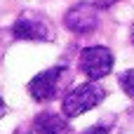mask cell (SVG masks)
Segmentation results:
<instances>
[{
    "label": "cell",
    "instance_id": "6da1fadb",
    "mask_svg": "<svg viewBox=\"0 0 134 134\" xmlns=\"http://www.w3.org/2000/svg\"><path fill=\"white\" fill-rule=\"evenodd\" d=\"M104 97H106V90H104L101 85H97V82H85V85L73 87V90L64 97L61 111H64L66 118H75V115H80V113L92 111L94 106H99V104L104 101Z\"/></svg>",
    "mask_w": 134,
    "mask_h": 134
},
{
    "label": "cell",
    "instance_id": "7a4b0ae2",
    "mask_svg": "<svg viewBox=\"0 0 134 134\" xmlns=\"http://www.w3.org/2000/svg\"><path fill=\"white\" fill-rule=\"evenodd\" d=\"M68 82V71L66 66H52L42 73H38L31 82H28V94L35 101H52L59 97V92L64 90V85Z\"/></svg>",
    "mask_w": 134,
    "mask_h": 134
},
{
    "label": "cell",
    "instance_id": "3957f363",
    "mask_svg": "<svg viewBox=\"0 0 134 134\" xmlns=\"http://www.w3.org/2000/svg\"><path fill=\"white\" fill-rule=\"evenodd\" d=\"M12 33L16 40H28V42H49L52 40V26L49 21L38 14V12H24L12 26Z\"/></svg>",
    "mask_w": 134,
    "mask_h": 134
},
{
    "label": "cell",
    "instance_id": "277c9868",
    "mask_svg": "<svg viewBox=\"0 0 134 134\" xmlns=\"http://www.w3.org/2000/svg\"><path fill=\"white\" fill-rule=\"evenodd\" d=\"M78 66L80 71L90 78V80H99V78H106L111 71H113V52L108 47H85L80 52V59H78Z\"/></svg>",
    "mask_w": 134,
    "mask_h": 134
},
{
    "label": "cell",
    "instance_id": "5b68a950",
    "mask_svg": "<svg viewBox=\"0 0 134 134\" xmlns=\"http://www.w3.org/2000/svg\"><path fill=\"white\" fill-rule=\"evenodd\" d=\"M64 26L75 33V35H85V33H92L97 26H99V7L94 2H75L66 16H64Z\"/></svg>",
    "mask_w": 134,
    "mask_h": 134
},
{
    "label": "cell",
    "instance_id": "8992f818",
    "mask_svg": "<svg viewBox=\"0 0 134 134\" xmlns=\"http://www.w3.org/2000/svg\"><path fill=\"white\" fill-rule=\"evenodd\" d=\"M33 130L38 134H71L68 122L57 113H40L33 120Z\"/></svg>",
    "mask_w": 134,
    "mask_h": 134
},
{
    "label": "cell",
    "instance_id": "52a82bcc",
    "mask_svg": "<svg viewBox=\"0 0 134 134\" xmlns=\"http://www.w3.org/2000/svg\"><path fill=\"white\" fill-rule=\"evenodd\" d=\"M118 82H120V87H122V92L130 97L134 101V68L130 71H122L120 75H118Z\"/></svg>",
    "mask_w": 134,
    "mask_h": 134
},
{
    "label": "cell",
    "instance_id": "ba28073f",
    "mask_svg": "<svg viewBox=\"0 0 134 134\" xmlns=\"http://www.w3.org/2000/svg\"><path fill=\"white\" fill-rule=\"evenodd\" d=\"M82 134H108V127L106 125H94V127H87Z\"/></svg>",
    "mask_w": 134,
    "mask_h": 134
},
{
    "label": "cell",
    "instance_id": "9c48e42d",
    "mask_svg": "<svg viewBox=\"0 0 134 134\" xmlns=\"http://www.w3.org/2000/svg\"><path fill=\"white\" fill-rule=\"evenodd\" d=\"M113 2H118V0H94V5H97V7H111Z\"/></svg>",
    "mask_w": 134,
    "mask_h": 134
},
{
    "label": "cell",
    "instance_id": "30bf717a",
    "mask_svg": "<svg viewBox=\"0 0 134 134\" xmlns=\"http://www.w3.org/2000/svg\"><path fill=\"white\" fill-rule=\"evenodd\" d=\"M5 113H7V106H5V101H2V99H0V118H2V115H5Z\"/></svg>",
    "mask_w": 134,
    "mask_h": 134
},
{
    "label": "cell",
    "instance_id": "8fae6325",
    "mask_svg": "<svg viewBox=\"0 0 134 134\" xmlns=\"http://www.w3.org/2000/svg\"><path fill=\"white\" fill-rule=\"evenodd\" d=\"M19 134H38V132H35V130H33V127H31V130H28V132H19Z\"/></svg>",
    "mask_w": 134,
    "mask_h": 134
},
{
    "label": "cell",
    "instance_id": "7c38bea8",
    "mask_svg": "<svg viewBox=\"0 0 134 134\" xmlns=\"http://www.w3.org/2000/svg\"><path fill=\"white\" fill-rule=\"evenodd\" d=\"M132 42H134V28H132Z\"/></svg>",
    "mask_w": 134,
    "mask_h": 134
}]
</instances>
